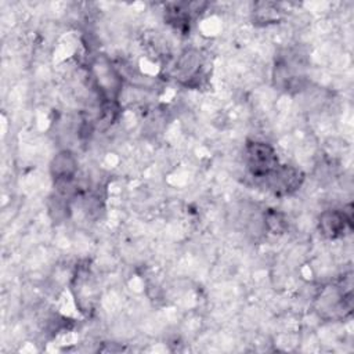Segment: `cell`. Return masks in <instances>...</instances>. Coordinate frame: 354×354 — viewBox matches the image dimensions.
Instances as JSON below:
<instances>
[{"instance_id": "obj_1", "label": "cell", "mask_w": 354, "mask_h": 354, "mask_svg": "<svg viewBox=\"0 0 354 354\" xmlns=\"http://www.w3.org/2000/svg\"><path fill=\"white\" fill-rule=\"evenodd\" d=\"M245 162L252 177L259 180H263L279 165L277 151L264 141H248L245 145Z\"/></svg>"}, {"instance_id": "obj_2", "label": "cell", "mask_w": 354, "mask_h": 354, "mask_svg": "<svg viewBox=\"0 0 354 354\" xmlns=\"http://www.w3.org/2000/svg\"><path fill=\"white\" fill-rule=\"evenodd\" d=\"M261 181L275 196H286L301 187L304 183V173L290 165H278Z\"/></svg>"}, {"instance_id": "obj_3", "label": "cell", "mask_w": 354, "mask_h": 354, "mask_svg": "<svg viewBox=\"0 0 354 354\" xmlns=\"http://www.w3.org/2000/svg\"><path fill=\"white\" fill-rule=\"evenodd\" d=\"M353 228L351 205L342 210L329 209L324 210L318 217V230L328 239H336L344 235L347 230Z\"/></svg>"}, {"instance_id": "obj_4", "label": "cell", "mask_w": 354, "mask_h": 354, "mask_svg": "<svg viewBox=\"0 0 354 354\" xmlns=\"http://www.w3.org/2000/svg\"><path fill=\"white\" fill-rule=\"evenodd\" d=\"M203 58L195 48H188L181 53L174 64V77L185 86H196L203 77Z\"/></svg>"}, {"instance_id": "obj_5", "label": "cell", "mask_w": 354, "mask_h": 354, "mask_svg": "<svg viewBox=\"0 0 354 354\" xmlns=\"http://www.w3.org/2000/svg\"><path fill=\"white\" fill-rule=\"evenodd\" d=\"M77 173V159L69 149H62L55 153L50 162V174L57 183L73 181Z\"/></svg>"}, {"instance_id": "obj_6", "label": "cell", "mask_w": 354, "mask_h": 354, "mask_svg": "<svg viewBox=\"0 0 354 354\" xmlns=\"http://www.w3.org/2000/svg\"><path fill=\"white\" fill-rule=\"evenodd\" d=\"M282 18V10L277 3L260 1L253 7V21L259 25L275 24Z\"/></svg>"}, {"instance_id": "obj_7", "label": "cell", "mask_w": 354, "mask_h": 354, "mask_svg": "<svg viewBox=\"0 0 354 354\" xmlns=\"http://www.w3.org/2000/svg\"><path fill=\"white\" fill-rule=\"evenodd\" d=\"M264 230L274 235H281L288 228V220L285 214L277 209H267L263 214Z\"/></svg>"}, {"instance_id": "obj_8", "label": "cell", "mask_w": 354, "mask_h": 354, "mask_svg": "<svg viewBox=\"0 0 354 354\" xmlns=\"http://www.w3.org/2000/svg\"><path fill=\"white\" fill-rule=\"evenodd\" d=\"M69 202L66 196L55 194L48 202V214L55 223L64 221L69 216Z\"/></svg>"}]
</instances>
